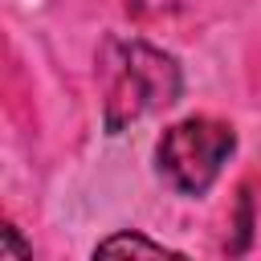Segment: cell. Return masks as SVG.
<instances>
[{
  "instance_id": "obj_4",
  "label": "cell",
  "mask_w": 261,
  "mask_h": 261,
  "mask_svg": "<svg viewBox=\"0 0 261 261\" xmlns=\"http://www.w3.org/2000/svg\"><path fill=\"white\" fill-rule=\"evenodd\" d=\"M0 257H4V261H8V257H33V249L16 237V228H12V224H4V228H0Z\"/></svg>"
},
{
  "instance_id": "obj_2",
  "label": "cell",
  "mask_w": 261,
  "mask_h": 261,
  "mask_svg": "<svg viewBox=\"0 0 261 261\" xmlns=\"http://www.w3.org/2000/svg\"><path fill=\"white\" fill-rule=\"evenodd\" d=\"M232 147H237V130L228 122L208 118V114H192V118L163 130V139L155 147V167L175 192L204 196L216 184L220 167L228 163Z\"/></svg>"
},
{
  "instance_id": "obj_1",
  "label": "cell",
  "mask_w": 261,
  "mask_h": 261,
  "mask_svg": "<svg viewBox=\"0 0 261 261\" xmlns=\"http://www.w3.org/2000/svg\"><path fill=\"white\" fill-rule=\"evenodd\" d=\"M102 77H106V130H122L126 122L171 106L184 90L179 61L135 37L130 41L110 37L102 45Z\"/></svg>"
},
{
  "instance_id": "obj_3",
  "label": "cell",
  "mask_w": 261,
  "mask_h": 261,
  "mask_svg": "<svg viewBox=\"0 0 261 261\" xmlns=\"http://www.w3.org/2000/svg\"><path fill=\"white\" fill-rule=\"evenodd\" d=\"M94 257H175V249H167L143 232H114V237L98 241Z\"/></svg>"
}]
</instances>
